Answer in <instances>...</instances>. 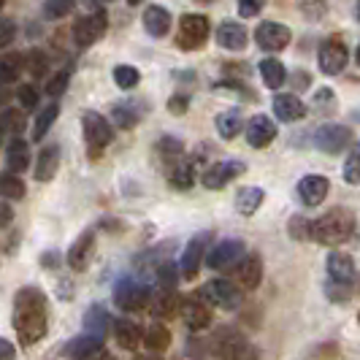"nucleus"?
I'll use <instances>...</instances> for the list:
<instances>
[{"label":"nucleus","instance_id":"6e6d98bb","mask_svg":"<svg viewBox=\"0 0 360 360\" xmlns=\"http://www.w3.org/2000/svg\"><path fill=\"white\" fill-rule=\"evenodd\" d=\"M41 266H52V269H57V266H60V255H57V252H46L44 257H41Z\"/></svg>","mask_w":360,"mask_h":360},{"label":"nucleus","instance_id":"b1692460","mask_svg":"<svg viewBox=\"0 0 360 360\" xmlns=\"http://www.w3.org/2000/svg\"><path fill=\"white\" fill-rule=\"evenodd\" d=\"M247 27L244 25H238V22H222L219 27H217V44L222 46V49H231V52H241L244 46H247Z\"/></svg>","mask_w":360,"mask_h":360},{"label":"nucleus","instance_id":"e433bc0d","mask_svg":"<svg viewBox=\"0 0 360 360\" xmlns=\"http://www.w3.org/2000/svg\"><path fill=\"white\" fill-rule=\"evenodd\" d=\"M22 65H25V57H22V54H14V52L3 54V60H0V82H3V84L17 82Z\"/></svg>","mask_w":360,"mask_h":360},{"label":"nucleus","instance_id":"a211bd4d","mask_svg":"<svg viewBox=\"0 0 360 360\" xmlns=\"http://www.w3.org/2000/svg\"><path fill=\"white\" fill-rule=\"evenodd\" d=\"M209 238H212L209 233H200V236H195L187 247H184V255H181V263H179L181 276H184V279H195L200 263H203V252H206Z\"/></svg>","mask_w":360,"mask_h":360},{"label":"nucleus","instance_id":"0e129e2a","mask_svg":"<svg viewBox=\"0 0 360 360\" xmlns=\"http://www.w3.org/2000/svg\"><path fill=\"white\" fill-rule=\"evenodd\" d=\"M200 3H212V0H200Z\"/></svg>","mask_w":360,"mask_h":360},{"label":"nucleus","instance_id":"7ed1b4c3","mask_svg":"<svg viewBox=\"0 0 360 360\" xmlns=\"http://www.w3.org/2000/svg\"><path fill=\"white\" fill-rule=\"evenodd\" d=\"M214 355L219 360H257L255 344L236 328H219L214 333Z\"/></svg>","mask_w":360,"mask_h":360},{"label":"nucleus","instance_id":"de8ad7c7","mask_svg":"<svg viewBox=\"0 0 360 360\" xmlns=\"http://www.w3.org/2000/svg\"><path fill=\"white\" fill-rule=\"evenodd\" d=\"M68 71H60L54 79H49V84H46V95H52V98H60L63 92L68 90Z\"/></svg>","mask_w":360,"mask_h":360},{"label":"nucleus","instance_id":"4be33fe9","mask_svg":"<svg viewBox=\"0 0 360 360\" xmlns=\"http://www.w3.org/2000/svg\"><path fill=\"white\" fill-rule=\"evenodd\" d=\"M233 274H236L238 288H244V290L260 288V282H263V260H260L257 255H244V260L236 266Z\"/></svg>","mask_w":360,"mask_h":360},{"label":"nucleus","instance_id":"a19ab883","mask_svg":"<svg viewBox=\"0 0 360 360\" xmlns=\"http://www.w3.org/2000/svg\"><path fill=\"white\" fill-rule=\"evenodd\" d=\"M179 266H174L171 260H160L158 269H155V276H158V288L165 290H176V282H179Z\"/></svg>","mask_w":360,"mask_h":360},{"label":"nucleus","instance_id":"6e6552de","mask_svg":"<svg viewBox=\"0 0 360 360\" xmlns=\"http://www.w3.org/2000/svg\"><path fill=\"white\" fill-rule=\"evenodd\" d=\"M244 241H238V238H225V241H219L212 247V252L206 255V266L212 271H233L241 260H244Z\"/></svg>","mask_w":360,"mask_h":360},{"label":"nucleus","instance_id":"e2e57ef3","mask_svg":"<svg viewBox=\"0 0 360 360\" xmlns=\"http://www.w3.org/2000/svg\"><path fill=\"white\" fill-rule=\"evenodd\" d=\"M98 3H111V0H98Z\"/></svg>","mask_w":360,"mask_h":360},{"label":"nucleus","instance_id":"0eeeda50","mask_svg":"<svg viewBox=\"0 0 360 360\" xmlns=\"http://www.w3.org/2000/svg\"><path fill=\"white\" fill-rule=\"evenodd\" d=\"M209 38V19L203 14H184L179 19V33H176V44L184 52L200 49Z\"/></svg>","mask_w":360,"mask_h":360},{"label":"nucleus","instance_id":"4468645a","mask_svg":"<svg viewBox=\"0 0 360 360\" xmlns=\"http://www.w3.org/2000/svg\"><path fill=\"white\" fill-rule=\"evenodd\" d=\"M358 276V269H355V257L347 252H330L328 255V279L333 285H342V288H352Z\"/></svg>","mask_w":360,"mask_h":360},{"label":"nucleus","instance_id":"864d4df0","mask_svg":"<svg viewBox=\"0 0 360 360\" xmlns=\"http://www.w3.org/2000/svg\"><path fill=\"white\" fill-rule=\"evenodd\" d=\"M0 352H3V355H0V360H14V358H17V349H14V344L8 342V339H3V342H0Z\"/></svg>","mask_w":360,"mask_h":360},{"label":"nucleus","instance_id":"bf43d9fd","mask_svg":"<svg viewBox=\"0 0 360 360\" xmlns=\"http://www.w3.org/2000/svg\"><path fill=\"white\" fill-rule=\"evenodd\" d=\"M127 3H130V6H139V3H141V0H127Z\"/></svg>","mask_w":360,"mask_h":360},{"label":"nucleus","instance_id":"c85d7f7f","mask_svg":"<svg viewBox=\"0 0 360 360\" xmlns=\"http://www.w3.org/2000/svg\"><path fill=\"white\" fill-rule=\"evenodd\" d=\"M168 181L174 190H190L195 184V162L181 158L168 168Z\"/></svg>","mask_w":360,"mask_h":360},{"label":"nucleus","instance_id":"ea45409f","mask_svg":"<svg viewBox=\"0 0 360 360\" xmlns=\"http://www.w3.org/2000/svg\"><path fill=\"white\" fill-rule=\"evenodd\" d=\"M111 117H114V125L122 127V130L136 127L139 125V120H141V114H139L133 106H127V103H117V106L111 108Z\"/></svg>","mask_w":360,"mask_h":360},{"label":"nucleus","instance_id":"72a5a7b5","mask_svg":"<svg viewBox=\"0 0 360 360\" xmlns=\"http://www.w3.org/2000/svg\"><path fill=\"white\" fill-rule=\"evenodd\" d=\"M144 344L149 352H165L171 347V333L162 323H152L144 333Z\"/></svg>","mask_w":360,"mask_h":360},{"label":"nucleus","instance_id":"473e14b6","mask_svg":"<svg viewBox=\"0 0 360 360\" xmlns=\"http://www.w3.org/2000/svg\"><path fill=\"white\" fill-rule=\"evenodd\" d=\"M260 76H263L269 90H279L285 84V79H288V71H285V65L279 60L266 57V60H260Z\"/></svg>","mask_w":360,"mask_h":360},{"label":"nucleus","instance_id":"8fccbe9b","mask_svg":"<svg viewBox=\"0 0 360 360\" xmlns=\"http://www.w3.org/2000/svg\"><path fill=\"white\" fill-rule=\"evenodd\" d=\"M30 73H33V76H44V73H46V57L41 52L30 54Z\"/></svg>","mask_w":360,"mask_h":360},{"label":"nucleus","instance_id":"37998d69","mask_svg":"<svg viewBox=\"0 0 360 360\" xmlns=\"http://www.w3.org/2000/svg\"><path fill=\"white\" fill-rule=\"evenodd\" d=\"M114 82H117L120 90H133V87H139L141 73L136 71L133 65H117L114 68Z\"/></svg>","mask_w":360,"mask_h":360},{"label":"nucleus","instance_id":"39448f33","mask_svg":"<svg viewBox=\"0 0 360 360\" xmlns=\"http://www.w3.org/2000/svg\"><path fill=\"white\" fill-rule=\"evenodd\" d=\"M200 295L214 309H222V311H238V307H241L238 282H231V279H212V282H206L203 290H200Z\"/></svg>","mask_w":360,"mask_h":360},{"label":"nucleus","instance_id":"052dcab7","mask_svg":"<svg viewBox=\"0 0 360 360\" xmlns=\"http://www.w3.org/2000/svg\"><path fill=\"white\" fill-rule=\"evenodd\" d=\"M355 14H358V22H360V0H358V8H355Z\"/></svg>","mask_w":360,"mask_h":360},{"label":"nucleus","instance_id":"2eb2a0df","mask_svg":"<svg viewBox=\"0 0 360 360\" xmlns=\"http://www.w3.org/2000/svg\"><path fill=\"white\" fill-rule=\"evenodd\" d=\"M106 352V344L101 336H95V333H84V336H76L71 342L65 344V349H63V355L71 360H95L98 355H103Z\"/></svg>","mask_w":360,"mask_h":360},{"label":"nucleus","instance_id":"5701e85b","mask_svg":"<svg viewBox=\"0 0 360 360\" xmlns=\"http://www.w3.org/2000/svg\"><path fill=\"white\" fill-rule=\"evenodd\" d=\"M274 114H276L282 122H298V120L307 117V106L301 103L298 95L279 92V95H274Z\"/></svg>","mask_w":360,"mask_h":360},{"label":"nucleus","instance_id":"7c9ffc66","mask_svg":"<svg viewBox=\"0 0 360 360\" xmlns=\"http://www.w3.org/2000/svg\"><path fill=\"white\" fill-rule=\"evenodd\" d=\"M263 200H266V190H260V187H241L238 195H236V209H238V214L252 217L263 206Z\"/></svg>","mask_w":360,"mask_h":360},{"label":"nucleus","instance_id":"4c0bfd02","mask_svg":"<svg viewBox=\"0 0 360 360\" xmlns=\"http://www.w3.org/2000/svg\"><path fill=\"white\" fill-rule=\"evenodd\" d=\"M57 114H60V106H57V103L44 106V111L36 117V125H33V141H44V136H46V133H49V127L54 125Z\"/></svg>","mask_w":360,"mask_h":360},{"label":"nucleus","instance_id":"3c124183","mask_svg":"<svg viewBox=\"0 0 360 360\" xmlns=\"http://www.w3.org/2000/svg\"><path fill=\"white\" fill-rule=\"evenodd\" d=\"M187 106H190V98H187V95H174V98L168 101V111H171V114H184Z\"/></svg>","mask_w":360,"mask_h":360},{"label":"nucleus","instance_id":"58836bf2","mask_svg":"<svg viewBox=\"0 0 360 360\" xmlns=\"http://www.w3.org/2000/svg\"><path fill=\"white\" fill-rule=\"evenodd\" d=\"M342 176L347 184H360V141H355L352 149H349V155L344 160Z\"/></svg>","mask_w":360,"mask_h":360},{"label":"nucleus","instance_id":"c03bdc74","mask_svg":"<svg viewBox=\"0 0 360 360\" xmlns=\"http://www.w3.org/2000/svg\"><path fill=\"white\" fill-rule=\"evenodd\" d=\"M76 6V0H44V17L46 19H63L68 17Z\"/></svg>","mask_w":360,"mask_h":360},{"label":"nucleus","instance_id":"ddd939ff","mask_svg":"<svg viewBox=\"0 0 360 360\" xmlns=\"http://www.w3.org/2000/svg\"><path fill=\"white\" fill-rule=\"evenodd\" d=\"M290 38H292L290 27L288 25H279V22H263V25L255 30L257 46L266 49V52H282L290 44Z\"/></svg>","mask_w":360,"mask_h":360},{"label":"nucleus","instance_id":"09e8293b","mask_svg":"<svg viewBox=\"0 0 360 360\" xmlns=\"http://www.w3.org/2000/svg\"><path fill=\"white\" fill-rule=\"evenodd\" d=\"M236 6H238V14L241 17H257L260 11H263V6H266V0H236Z\"/></svg>","mask_w":360,"mask_h":360},{"label":"nucleus","instance_id":"2f4dec72","mask_svg":"<svg viewBox=\"0 0 360 360\" xmlns=\"http://www.w3.org/2000/svg\"><path fill=\"white\" fill-rule=\"evenodd\" d=\"M241 127H244V117H241L238 108H228V111L217 114V133H219L225 141L236 139V136L241 133Z\"/></svg>","mask_w":360,"mask_h":360},{"label":"nucleus","instance_id":"a878e982","mask_svg":"<svg viewBox=\"0 0 360 360\" xmlns=\"http://www.w3.org/2000/svg\"><path fill=\"white\" fill-rule=\"evenodd\" d=\"M27 165H30V146H27V141H22L19 136H14L8 141V146H6V171L25 174Z\"/></svg>","mask_w":360,"mask_h":360},{"label":"nucleus","instance_id":"49530a36","mask_svg":"<svg viewBox=\"0 0 360 360\" xmlns=\"http://www.w3.org/2000/svg\"><path fill=\"white\" fill-rule=\"evenodd\" d=\"M290 236H292L295 241L311 238V222L304 219V217H292V219H290Z\"/></svg>","mask_w":360,"mask_h":360},{"label":"nucleus","instance_id":"f03ea898","mask_svg":"<svg viewBox=\"0 0 360 360\" xmlns=\"http://www.w3.org/2000/svg\"><path fill=\"white\" fill-rule=\"evenodd\" d=\"M352 233H355V214L344 206H336L311 222V241L323 247H339L347 238H352Z\"/></svg>","mask_w":360,"mask_h":360},{"label":"nucleus","instance_id":"c9c22d12","mask_svg":"<svg viewBox=\"0 0 360 360\" xmlns=\"http://www.w3.org/2000/svg\"><path fill=\"white\" fill-rule=\"evenodd\" d=\"M158 155H160V160L171 168L176 160H181V155H184V144H181L179 139H174V136H165L158 141Z\"/></svg>","mask_w":360,"mask_h":360},{"label":"nucleus","instance_id":"20e7f679","mask_svg":"<svg viewBox=\"0 0 360 360\" xmlns=\"http://www.w3.org/2000/svg\"><path fill=\"white\" fill-rule=\"evenodd\" d=\"M152 295H155V290L149 285L139 282V279H130V276L120 279L114 285V304L122 311H144L152 304Z\"/></svg>","mask_w":360,"mask_h":360},{"label":"nucleus","instance_id":"393cba45","mask_svg":"<svg viewBox=\"0 0 360 360\" xmlns=\"http://www.w3.org/2000/svg\"><path fill=\"white\" fill-rule=\"evenodd\" d=\"M114 325H117V320L108 314L103 307H90L87 309V314H84V333H95V336H108L111 330H114Z\"/></svg>","mask_w":360,"mask_h":360},{"label":"nucleus","instance_id":"cd10ccee","mask_svg":"<svg viewBox=\"0 0 360 360\" xmlns=\"http://www.w3.org/2000/svg\"><path fill=\"white\" fill-rule=\"evenodd\" d=\"M60 168V146L49 144L38 152L36 160V181H52Z\"/></svg>","mask_w":360,"mask_h":360},{"label":"nucleus","instance_id":"13d9d810","mask_svg":"<svg viewBox=\"0 0 360 360\" xmlns=\"http://www.w3.org/2000/svg\"><path fill=\"white\" fill-rule=\"evenodd\" d=\"M95 360H114V358H111L108 352H103V355H98V358H95Z\"/></svg>","mask_w":360,"mask_h":360},{"label":"nucleus","instance_id":"dca6fc26","mask_svg":"<svg viewBox=\"0 0 360 360\" xmlns=\"http://www.w3.org/2000/svg\"><path fill=\"white\" fill-rule=\"evenodd\" d=\"M209 301L198 295V298H184L181 301V320L187 323L190 330H203V328H209L212 323V311H209Z\"/></svg>","mask_w":360,"mask_h":360},{"label":"nucleus","instance_id":"f3484780","mask_svg":"<svg viewBox=\"0 0 360 360\" xmlns=\"http://www.w3.org/2000/svg\"><path fill=\"white\" fill-rule=\"evenodd\" d=\"M244 133H247V141H250L252 149H266L276 139V125L266 114H255L252 120L247 122V127H244Z\"/></svg>","mask_w":360,"mask_h":360},{"label":"nucleus","instance_id":"a18cd8bd","mask_svg":"<svg viewBox=\"0 0 360 360\" xmlns=\"http://www.w3.org/2000/svg\"><path fill=\"white\" fill-rule=\"evenodd\" d=\"M17 101L25 111H33V108H38V90L33 84H22L17 90Z\"/></svg>","mask_w":360,"mask_h":360},{"label":"nucleus","instance_id":"c756f323","mask_svg":"<svg viewBox=\"0 0 360 360\" xmlns=\"http://www.w3.org/2000/svg\"><path fill=\"white\" fill-rule=\"evenodd\" d=\"M144 27L152 38H162L171 30V14L160 6H149L144 11Z\"/></svg>","mask_w":360,"mask_h":360},{"label":"nucleus","instance_id":"f704fd0d","mask_svg":"<svg viewBox=\"0 0 360 360\" xmlns=\"http://www.w3.org/2000/svg\"><path fill=\"white\" fill-rule=\"evenodd\" d=\"M0 193H3L6 200H22L25 193H27V187H25V181L19 179L14 171H6V174L0 176Z\"/></svg>","mask_w":360,"mask_h":360},{"label":"nucleus","instance_id":"603ef678","mask_svg":"<svg viewBox=\"0 0 360 360\" xmlns=\"http://www.w3.org/2000/svg\"><path fill=\"white\" fill-rule=\"evenodd\" d=\"M11 41H14V22L11 19H3V38H0V44L8 46Z\"/></svg>","mask_w":360,"mask_h":360},{"label":"nucleus","instance_id":"5fc2aeb1","mask_svg":"<svg viewBox=\"0 0 360 360\" xmlns=\"http://www.w3.org/2000/svg\"><path fill=\"white\" fill-rule=\"evenodd\" d=\"M11 219H14V212H11V203L6 200V203H3V219H0V225H3V228H8V225H11Z\"/></svg>","mask_w":360,"mask_h":360},{"label":"nucleus","instance_id":"79ce46f5","mask_svg":"<svg viewBox=\"0 0 360 360\" xmlns=\"http://www.w3.org/2000/svg\"><path fill=\"white\" fill-rule=\"evenodd\" d=\"M0 125H3V133L19 136L25 130V114H22V108H6L3 117H0Z\"/></svg>","mask_w":360,"mask_h":360},{"label":"nucleus","instance_id":"4d7b16f0","mask_svg":"<svg viewBox=\"0 0 360 360\" xmlns=\"http://www.w3.org/2000/svg\"><path fill=\"white\" fill-rule=\"evenodd\" d=\"M136 360H162L158 352H149V355H136Z\"/></svg>","mask_w":360,"mask_h":360},{"label":"nucleus","instance_id":"9d476101","mask_svg":"<svg viewBox=\"0 0 360 360\" xmlns=\"http://www.w3.org/2000/svg\"><path fill=\"white\" fill-rule=\"evenodd\" d=\"M347 60H349V52L342 44V38H328L320 46V54H317V63H320V71L325 76H339V73L347 68Z\"/></svg>","mask_w":360,"mask_h":360},{"label":"nucleus","instance_id":"6ab92c4d","mask_svg":"<svg viewBox=\"0 0 360 360\" xmlns=\"http://www.w3.org/2000/svg\"><path fill=\"white\" fill-rule=\"evenodd\" d=\"M330 193V181L328 176H320V174H309L298 181V198L304 200L307 206H320Z\"/></svg>","mask_w":360,"mask_h":360},{"label":"nucleus","instance_id":"bb28decb","mask_svg":"<svg viewBox=\"0 0 360 360\" xmlns=\"http://www.w3.org/2000/svg\"><path fill=\"white\" fill-rule=\"evenodd\" d=\"M144 328L136 323V320H117V325H114V339H117V344L122 347V349H136L139 344L144 342Z\"/></svg>","mask_w":360,"mask_h":360},{"label":"nucleus","instance_id":"aec40b11","mask_svg":"<svg viewBox=\"0 0 360 360\" xmlns=\"http://www.w3.org/2000/svg\"><path fill=\"white\" fill-rule=\"evenodd\" d=\"M95 252V231H84L68 250V269L73 271H87Z\"/></svg>","mask_w":360,"mask_h":360},{"label":"nucleus","instance_id":"680f3d73","mask_svg":"<svg viewBox=\"0 0 360 360\" xmlns=\"http://www.w3.org/2000/svg\"><path fill=\"white\" fill-rule=\"evenodd\" d=\"M358 65H360V46H358Z\"/></svg>","mask_w":360,"mask_h":360},{"label":"nucleus","instance_id":"9b49d317","mask_svg":"<svg viewBox=\"0 0 360 360\" xmlns=\"http://www.w3.org/2000/svg\"><path fill=\"white\" fill-rule=\"evenodd\" d=\"M244 171H247V165H244L241 160H219L203 171L200 181H203L206 190H222L228 181L238 179Z\"/></svg>","mask_w":360,"mask_h":360},{"label":"nucleus","instance_id":"412c9836","mask_svg":"<svg viewBox=\"0 0 360 360\" xmlns=\"http://www.w3.org/2000/svg\"><path fill=\"white\" fill-rule=\"evenodd\" d=\"M149 314L160 317V320H171L181 314V298L176 295V290H165L158 288L152 295V304H149Z\"/></svg>","mask_w":360,"mask_h":360},{"label":"nucleus","instance_id":"423d86ee","mask_svg":"<svg viewBox=\"0 0 360 360\" xmlns=\"http://www.w3.org/2000/svg\"><path fill=\"white\" fill-rule=\"evenodd\" d=\"M82 127H84V141H87V149H90L92 158H98L114 141V130L108 125V120L98 111H87L82 117Z\"/></svg>","mask_w":360,"mask_h":360},{"label":"nucleus","instance_id":"1a4fd4ad","mask_svg":"<svg viewBox=\"0 0 360 360\" xmlns=\"http://www.w3.org/2000/svg\"><path fill=\"white\" fill-rule=\"evenodd\" d=\"M352 144V130L347 125H336V122H325L314 130V146L325 152V155H339L347 146Z\"/></svg>","mask_w":360,"mask_h":360},{"label":"nucleus","instance_id":"f8f14e48","mask_svg":"<svg viewBox=\"0 0 360 360\" xmlns=\"http://www.w3.org/2000/svg\"><path fill=\"white\" fill-rule=\"evenodd\" d=\"M106 14L103 11H95V14H87V17H79L76 25H73V41L79 46H92L98 38H103L106 33Z\"/></svg>","mask_w":360,"mask_h":360},{"label":"nucleus","instance_id":"f257e3e1","mask_svg":"<svg viewBox=\"0 0 360 360\" xmlns=\"http://www.w3.org/2000/svg\"><path fill=\"white\" fill-rule=\"evenodd\" d=\"M11 323H14V330H17V339L22 347H33L46 336V330H49V301H46L44 290L33 288V285L17 290Z\"/></svg>","mask_w":360,"mask_h":360}]
</instances>
